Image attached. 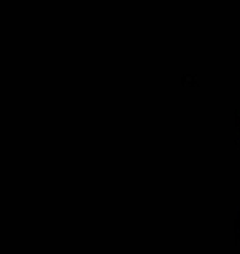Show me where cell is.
Masks as SVG:
<instances>
[{
	"instance_id": "6da1fadb",
	"label": "cell",
	"mask_w": 240,
	"mask_h": 254,
	"mask_svg": "<svg viewBox=\"0 0 240 254\" xmlns=\"http://www.w3.org/2000/svg\"><path fill=\"white\" fill-rule=\"evenodd\" d=\"M234 233H236V245L240 246V210L237 211L236 221H234Z\"/></svg>"
},
{
	"instance_id": "7a4b0ae2",
	"label": "cell",
	"mask_w": 240,
	"mask_h": 254,
	"mask_svg": "<svg viewBox=\"0 0 240 254\" xmlns=\"http://www.w3.org/2000/svg\"><path fill=\"white\" fill-rule=\"evenodd\" d=\"M236 121H237V130H239V142H240V108H239V111H237V118H236Z\"/></svg>"
}]
</instances>
